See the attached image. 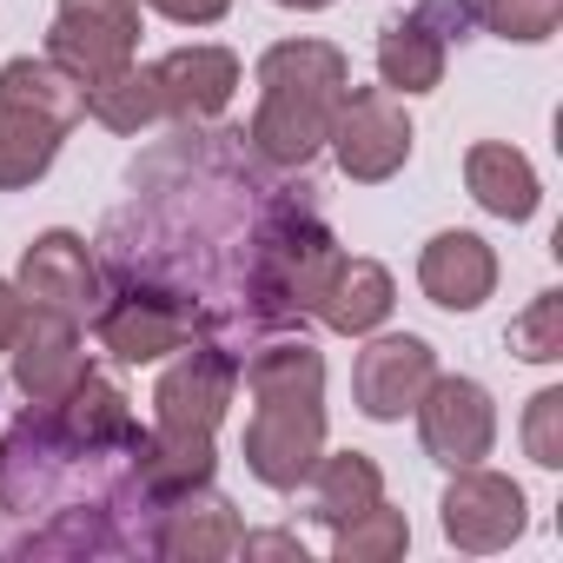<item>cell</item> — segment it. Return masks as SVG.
Here are the masks:
<instances>
[{"instance_id":"cell-1","label":"cell","mask_w":563,"mask_h":563,"mask_svg":"<svg viewBox=\"0 0 563 563\" xmlns=\"http://www.w3.org/2000/svg\"><path fill=\"white\" fill-rule=\"evenodd\" d=\"M345 87H352V60L332 41H278L258 54V113L239 140H252V153L272 166L306 173L325 153Z\"/></svg>"},{"instance_id":"cell-2","label":"cell","mask_w":563,"mask_h":563,"mask_svg":"<svg viewBox=\"0 0 563 563\" xmlns=\"http://www.w3.org/2000/svg\"><path fill=\"white\" fill-rule=\"evenodd\" d=\"M87 120L80 107V80H67L47 54H21L0 67V192L34 186L54 159L60 140Z\"/></svg>"},{"instance_id":"cell-3","label":"cell","mask_w":563,"mask_h":563,"mask_svg":"<svg viewBox=\"0 0 563 563\" xmlns=\"http://www.w3.org/2000/svg\"><path fill=\"white\" fill-rule=\"evenodd\" d=\"M411 140H418V133H411V113H405L398 93H385V87H345V100H339V113H332V133H325L339 173L358 179V186L398 179L405 159H411Z\"/></svg>"},{"instance_id":"cell-4","label":"cell","mask_w":563,"mask_h":563,"mask_svg":"<svg viewBox=\"0 0 563 563\" xmlns=\"http://www.w3.org/2000/svg\"><path fill=\"white\" fill-rule=\"evenodd\" d=\"M140 54V0H60L47 27V60L67 80L120 74Z\"/></svg>"},{"instance_id":"cell-5","label":"cell","mask_w":563,"mask_h":563,"mask_svg":"<svg viewBox=\"0 0 563 563\" xmlns=\"http://www.w3.org/2000/svg\"><path fill=\"white\" fill-rule=\"evenodd\" d=\"M438 523H444V543H451V550L490 556V550H510V543L523 537L530 504H523V484H517V477L484 471V464H464V471H451V484H444Z\"/></svg>"},{"instance_id":"cell-6","label":"cell","mask_w":563,"mask_h":563,"mask_svg":"<svg viewBox=\"0 0 563 563\" xmlns=\"http://www.w3.org/2000/svg\"><path fill=\"white\" fill-rule=\"evenodd\" d=\"M93 325H100V345H107L120 365H153V358L192 345V332L206 325V312H199L192 299H179V292L126 286V292H113V299L93 312Z\"/></svg>"},{"instance_id":"cell-7","label":"cell","mask_w":563,"mask_h":563,"mask_svg":"<svg viewBox=\"0 0 563 563\" xmlns=\"http://www.w3.org/2000/svg\"><path fill=\"white\" fill-rule=\"evenodd\" d=\"M21 299L34 306V312H54V319H93L100 312V258L87 252V239L80 232H67V225H54V232H41V239H27V252H21Z\"/></svg>"},{"instance_id":"cell-8","label":"cell","mask_w":563,"mask_h":563,"mask_svg":"<svg viewBox=\"0 0 563 563\" xmlns=\"http://www.w3.org/2000/svg\"><path fill=\"white\" fill-rule=\"evenodd\" d=\"M232 391H239V358L225 345H179V358L153 385V424L212 438L225 405H232Z\"/></svg>"},{"instance_id":"cell-9","label":"cell","mask_w":563,"mask_h":563,"mask_svg":"<svg viewBox=\"0 0 563 563\" xmlns=\"http://www.w3.org/2000/svg\"><path fill=\"white\" fill-rule=\"evenodd\" d=\"M411 411H418L424 451H431L444 471L484 464L490 444H497V405H490V391H484L477 378H444V372H438Z\"/></svg>"},{"instance_id":"cell-10","label":"cell","mask_w":563,"mask_h":563,"mask_svg":"<svg viewBox=\"0 0 563 563\" xmlns=\"http://www.w3.org/2000/svg\"><path fill=\"white\" fill-rule=\"evenodd\" d=\"M325 451V405H278L258 398L252 424H245V471L265 490H299L306 471Z\"/></svg>"},{"instance_id":"cell-11","label":"cell","mask_w":563,"mask_h":563,"mask_svg":"<svg viewBox=\"0 0 563 563\" xmlns=\"http://www.w3.org/2000/svg\"><path fill=\"white\" fill-rule=\"evenodd\" d=\"M431 378H438V352L418 332H385V339L365 332V352L352 365V398L372 424H398L424 398Z\"/></svg>"},{"instance_id":"cell-12","label":"cell","mask_w":563,"mask_h":563,"mask_svg":"<svg viewBox=\"0 0 563 563\" xmlns=\"http://www.w3.org/2000/svg\"><path fill=\"white\" fill-rule=\"evenodd\" d=\"M153 80H159L166 120L206 126V120H219V113L232 107V93H239V54L192 41V47H173L166 60H153Z\"/></svg>"},{"instance_id":"cell-13","label":"cell","mask_w":563,"mask_h":563,"mask_svg":"<svg viewBox=\"0 0 563 563\" xmlns=\"http://www.w3.org/2000/svg\"><path fill=\"white\" fill-rule=\"evenodd\" d=\"M8 352H14V385L27 391V405H60L93 372L87 345H80V325L54 319V312H27V325Z\"/></svg>"},{"instance_id":"cell-14","label":"cell","mask_w":563,"mask_h":563,"mask_svg":"<svg viewBox=\"0 0 563 563\" xmlns=\"http://www.w3.org/2000/svg\"><path fill=\"white\" fill-rule=\"evenodd\" d=\"M153 510H159V537H153L159 556H179V563L239 556L245 523H239L232 497H219L212 484H192V490H179V497H166V504H153Z\"/></svg>"},{"instance_id":"cell-15","label":"cell","mask_w":563,"mask_h":563,"mask_svg":"<svg viewBox=\"0 0 563 563\" xmlns=\"http://www.w3.org/2000/svg\"><path fill=\"white\" fill-rule=\"evenodd\" d=\"M418 286H424V299L438 312H477L497 292V252L477 232L451 225L418 252Z\"/></svg>"},{"instance_id":"cell-16","label":"cell","mask_w":563,"mask_h":563,"mask_svg":"<svg viewBox=\"0 0 563 563\" xmlns=\"http://www.w3.org/2000/svg\"><path fill=\"white\" fill-rule=\"evenodd\" d=\"M391 306H398L391 272H385L378 258H345V252H339L325 292H319V306H312V319H325V325L345 332V339H365V332H378V325L391 319Z\"/></svg>"},{"instance_id":"cell-17","label":"cell","mask_w":563,"mask_h":563,"mask_svg":"<svg viewBox=\"0 0 563 563\" xmlns=\"http://www.w3.org/2000/svg\"><path fill=\"white\" fill-rule=\"evenodd\" d=\"M464 186H471V199H477L490 219H510V225L537 219V206H543L537 166H530L510 140H477V146L464 153Z\"/></svg>"},{"instance_id":"cell-18","label":"cell","mask_w":563,"mask_h":563,"mask_svg":"<svg viewBox=\"0 0 563 563\" xmlns=\"http://www.w3.org/2000/svg\"><path fill=\"white\" fill-rule=\"evenodd\" d=\"M212 438H199V431H140V444H133V484H140V497L146 504H166V497H179V490H192V484H212Z\"/></svg>"},{"instance_id":"cell-19","label":"cell","mask_w":563,"mask_h":563,"mask_svg":"<svg viewBox=\"0 0 563 563\" xmlns=\"http://www.w3.org/2000/svg\"><path fill=\"white\" fill-rule=\"evenodd\" d=\"M444 47H451V41H444L424 14L391 21V27L378 34V80H385V93L418 100V93L444 87Z\"/></svg>"},{"instance_id":"cell-20","label":"cell","mask_w":563,"mask_h":563,"mask_svg":"<svg viewBox=\"0 0 563 563\" xmlns=\"http://www.w3.org/2000/svg\"><path fill=\"white\" fill-rule=\"evenodd\" d=\"M252 405L258 398H278V405H325V358L306 345V339H278V345H258L245 365H239Z\"/></svg>"},{"instance_id":"cell-21","label":"cell","mask_w":563,"mask_h":563,"mask_svg":"<svg viewBox=\"0 0 563 563\" xmlns=\"http://www.w3.org/2000/svg\"><path fill=\"white\" fill-rule=\"evenodd\" d=\"M312 484V517L319 523H352L358 510H372L385 497V471L365 457V451H319V464L306 471Z\"/></svg>"},{"instance_id":"cell-22","label":"cell","mask_w":563,"mask_h":563,"mask_svg":"<svg viewBox=\"0 0 563 563\" xmlns=\"http://www.w3.org/2000/svg\"><path fill=\"white\" fill-rule=\"evenodd\" d=\"M80 107H87V120H100L107 133H140V126L166 120L153 67H133V60H126L120 74H100V80H87V87H80Z\"/></svg>"},{"instance_id":"cell-23","label":"cell","mask_w":563,"mask_h":563,"mask_svg":"<svg viewBox=\"0 0 563 563\" xmlns=\"http://www.w3.org/2000/svg\"><path fill=\"white\" fill-rule=\"evenodd\" d=\"M405 543H411V523H405V510H391L385 497H378L372 510H358L352 523L332 530V556H339V563H398Z\"/></svg>"},{"instance_id":"cell-24","label":"cell","mask_w":563,"mask_h":563,"mask_svg":"<svg viewBox=\"0 0 563 563\" xmlns=\"http://www.w3.org/2000/svg\"><path fill=\"white\" fill-rule=\"evenodd\" d=\"M477 21L497 34V41H517V47H537L563 27V0H477Z\"/></svg>"},{"instance_id":"cell-25","label":"cell","mask_w":563,"mask_h":563,"mask_svg":"<svg viewBox=\"0 0 563 563\" xmlns=\"http://www.w3.org/2000/svg\"><path fill=\"white\" fill-rule=\"evenodd\" d=\"M504 339L523 365H556L563 358V292H537L530 312H517Z\"/></svg>"},{"instance_id":"cell-26","label":"cell","mask_w":563,"mask_h":563,"mask_svg":"<svg viewBox=\"0 0 563 563\" xmlns=\"http://www.w3.org/2000/svg\"><path fill=\"white\" fill-rule=\"evenodd\" d=\"M523 451L537 471H563V385H543L523 405Z\"/></svg>"},{"instance_id":"cell-27","label":"cell","mask_w":563,"mask_h":563,"mask_svg":"<svg viewBox=\"0 0 563 563\" xmlns=\"http://www.w3.org/2000/svg\"><path fill=\"white\" fill-rule=\"evenodd\" d=\"M146 8L173 27H212V21H225L232 0H146Z\"/></svg>"},{"instance_id":"cell-28","label":"cell","mask_w":563,"mask_h":563,"mask_svg":"<svg viewBox=\"0 0 563 563\" xmlns=\"http://www.w3.org/2000/svg\"><path fill=\"white\" fill-rule=\"evenodd\" d=\"M27 299H21V286H14V278H0V352H8L14 339H21V325H27Z\"/></svg>"},{"instance_id":"cell-29","label":"cell","mask_w":563,"mask_h":563,"mask_svg":"<svg viewBox=\"0 0 563 563\" xmlns=\"http://www.w3.org/2000/svg\"><path fill=\"white\" fill-rule=\"evenodd\" d=\"M239 550H245V556H299V563H306V543H299V537H278V530H272V537H239Z\"/></svg>"},{"instance_id":"cell-30","label":"cell","mask_w":563,"mask_h":563,"mask_svg":"<svg viewBox=\"0 0 563 563\" xmlns=\"http://www.w3.org/2000/svg\"><path fill=\"white\" fill-rule=\"evenodd\" d=\"M272 8H292V14H319V8H332V0H272Z\"/></svg>"}]
</instances>
